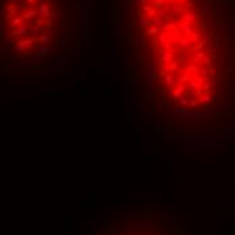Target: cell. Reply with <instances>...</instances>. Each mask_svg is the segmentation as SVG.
Returning <instances> with one entry per match:
<instances>
[{
  "mask_svg": "<svg viewBox=\"0 0 235 235\" xmlns=\"http://www.w3.org/2000/svg\"><path fill=\"white\" fill-rule=\"evenodd\" d=\"M73 24L69 0H1L7 73L37 76L62 64Z\"/></svg>",
  "mask_w": 235,
  "mask_h": 235,
  "instance_id": "obj_2",
  "label": "cell"
},
{
  "mask_svg": "<svg viewBox=\"0 0 235 235\" xmlns=\"http://www.w3.org/2000/svg\"><path fill=\"white\" fill-rule=\"evenodd\" d=\"M84 235H188V227L170 204L141 201L110 207Z\"/></svg>",
  "mask_w": 235,
  "mask_h": 235,
  "instance_id": "obj_3",
  "label": "cell"
},
{
  "mask_svg": "<svg viewBox=\"0 0 235 235\" xmlns=\"http://www.w3.org/2000/svg\"><path fill=\"white\" fill-rule=\"evenodd\" d=\"M129 111L169 143L235 134V0H124Z\"/></svg>",
  "mask_w": 235,
  "mask_h": 235,
  "instance_id": "obj_1",
  "label": "cell"
}]
</instances>
